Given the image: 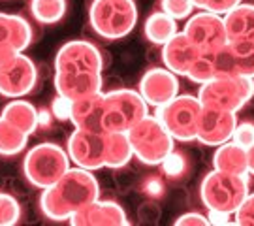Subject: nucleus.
Listing matches in <instances>:
<instances>
[{"label":"nucleus","instance_id":"f257e3e1","mask_svg":"<svg viewBox=\"0 0 254 226\" xmlns=\"http://www.w3.org/2000/svg\"><path fill=\"white\" fill-rule=\"evenodd\" d=\"M100 198V185L91 170L70 168L40 196V209L51 221H70L72 215Z\"/></svg>","mask_w":254,"mask_h":226},{"label":"nucleus","instance_id":"f03ea898","mask_svg":"<svg viewBox=\"0 0 254 226\" xmlns=\"http://www.w3.org/2000/svg\"><path fill=\"white\" fill-rule=\"evenodd\" d=\"M70 154L61 145L44 142L28 149L23 160V173L36 189H49L70 170Z\"/></svg>","mask_w":254,"mask_h":226},{"label":"nucleus","instance_id":"7ed1b4c3","mask_svg":"<svg viewBox=\"0 0 254 226\" xmlns=\"http://www.w3.org/2000/svg\"><path fill=\"white\" fill-rule=\"evenodd\" d=\"M89 21L98 36L119 40L128 36L136 27L137 6L134 0H92Z\"/></svg>","mask_w":254,"mask_h":226},{"label":"nucleus","instance_id":"20e7f679","mask_svg":"<svg viewBox=\"0 0 254 226\" xmlns=\"http://www.w3.org/2000/svg\"><path fill=\"white\" fill-rule=\"evenodd\" d=\"M134 158L147 166H158L173 151V136L154 115H145L127 132Z\"/></svg>","mask_w":254,"mask_h":226},{"label":"nucleus","instance_id":"39448f33","mask_svg":"<svg viewBox=\"0 0 254 226\" xmlns=\"http://www.w3.org/2000/svg\"><path fill=\"white\" fill-rule=\"evenodd\" d=\"M200 196L207 209H218L234 215L249 196V177L213 170L201 181Z\"/></svg>","mask_w":254,"mask_h":226},{"label":"nucleus","instance_id":"423d86ee","mask_svg":"<svg viewBox=\"0 0 254 226\" xmlns=\"http://www.w3.org/2000/svg\"><path fill=\"white\" fill-rule=\"evenodd\" d=\"M201 106L198 94H177L168 104L158 106L154 111V117L168 128L175 142H194L198 134Z\"/></svg>","mask_w":254,"mask_h":226},{"label":"nucleus","instance_id":"0eeeda50","mask_svg":"<svg viewBox=\"0 0 254 226\" xmlns=\"http://www.w3.org/2000/svg\"><path fill=\"white\" fill-rule=\"evenodd\" d=\"M149 106L139 90L115 89L104 92V132H128L149 115Z\"/></svg>","mask_w":254,"mask_h":226},{"label":"nucleus","instance_id":"6e6552de","mask_svg":"<svg viewBox=\"0 0 254 226\" xmlns=\"http://www.w3.org/2000/svg\"><path fill=\"white\" fill-rule=\"evenodd\" d=\"M254 96V77L236 75V77H213L200 85L198 98L201 106L226 109L237 113Z\"/></svg>","mask_w":254,"mask_h":226},{"label":"nucleus","instance_id":"1a4fd4ad","mask_svg":"<svg viewBox=\"0 0 254 226\" xmlns=\"http://www.w3.org/2000/svg\"><path fill=\"white\" fill-rule=\"evenodd\" d=\"M183 32L200 49V53L211 55L228 44L224 17L203 9L187 19Z\"/></svg>","mask_w":254,"mask_h":226},{"label":"nucleus","instance_id":"9d476101","mask_svg":"<svg viewBox=\"0 0 254 226\" xmlns=\"http://www.w3.org/2000/svg\"><path fill=\"white\" fill-rule=\"evenodd\" d=\"M38 81V70L32 59L17 53L11 61L0 66V96L6 98H25L34 89Z\"/></svg>","mask_w":254,"mask_h":226},{"label":"nucleus","instance_id":"9b49d317","mask_svg":"<svg viewBox=\"0 0 254 226\" xmlns=\"http://www.w3.org/2000/svg\"><path fill=\"white\" fill-rule=\"evenodd\" d=\"M66 151L70 160L79 168L91 172L106 168V134L75 128L68 138Z\"/></svg>","mask_w":254,"mask_h":226},{"label":"nucleus","instance_id":"f8f14e48","mask_svg":"<svg viewBox=\"0 0 254 226\" xmlns=\"http://www.w3.org/2000/svg\"><path fill=\"white\" fill-rule=\"evenodd\" d=\"M102 53L87 40L66 42L55 57V72H102Z\"/></svg>","mask_w":254,"mask_h":226},{"label":"nucleus","instance_id":"ddd939ff","mask_svg":"<svg viewBox=\"0 0 254 226\" xmlns=\"http://www.w3.org/2000/svg\"><path fill=\"white\" fill-rule=\"evenodd\" d=\"M237 127V113L226 109L209 108L203 106L198 123V134L196 142L209 147H218L232 140L234 130Z\"/></svg>","mask_w":254,"mask_h":226},{"label":"nucleus","instance_id":"4468645a","mask_svg":"<svg viewBox=\"0 0 254 226\" xmlns=\"http://www.w3.org/2000/svg\"><path fill=\"white\" fill-rule=\"evenodd\" d=\"M139 94L143 96L147 106H153V108L164 106L179 94V79L166 66L151 68L139 79Z\"/></svg>","mask_w":254,"mask_h":226},{"label":"nucleus","instance_id":"2eb2a0df","mask_svg":"<svg viewBox=\"0 0 254 226\" xmlns=\"http://www.w3.org/2000/svg\"><path fill=\"white\" fill-rule=\"evenodd\" d=\"M55 89L57 94L68 100H81L104 90L102 72H55Z\"/></svg>","mask_w":254,"mask_h":226},{"label":"nucleus","instance_id":"dca6fc26","mask_svg":"<svg viewBox=\"0 0 254 226\" xmlns=\"http://www.w3.org/2000/svg\"><path fill=\"white\" fill-rule=\"evenodd\" d=\"M73 226H127L128 217L125 209L111 200H96L87 208L70 217Z\"/></svg>","mask_w":254,"mask_h":226},{"label":"nucleus","instance_id":"f3484780","mask_svg":"<svg viewBox=\"0 0 254 226\" xmlns=\"http://www.w3.org/2000/svg\"><path fill=\"white\" fill-rule=\"evenodd\" d=\"M200 55V49L187 38L185 32H177L162 45V63L175 75H187Z\"/></svg>","mask_w":254,"mask_h":226},{"label":"nucleus","instance_id":"a211bd4d","mask_svg":"<svg viewBox=\"0 0 254 226\" xmlns=\"http://www.w3.org/2000/svg\"><path fill=\"white\" fill-rule=\"evenodd\" d=\"M70 121L75 128H83L89 132H104V90L98 94H92L87 98L75 100L72 106V117Z\"/></svg>","mask_w":254,"mask_h":226},{"label":"nucleus","instance_id":"6ab92c4d","mask_svg":"<svg viewBox=\"0 0 254 226\" xmlns=\"http://www.w3.org/2000/svg\"><path fill=\"white\" fill-rule=\"evenodd\" d=\"M224 17L228 42H254V4H237Z\"/></svg>","mask_w":254,"mask_h":226},{"label":"nucleus","instance_id":"aec40b11","mask_svg":"<svg viewBox=\"0 0 254 226\" xmlns=\"http://www.w3.org/2000/svg\"><path fill=\"white\" fill-rule=\"evenodd\" d=\"M32 42V28L27 19L13 13H0V45L25 51Z\"/></svg>","mask_w":254,"mask_h":226},{"label":"nucleus","instance_id":"412c9836","mask_svg":"<svg viewBox=\"0 0 254 226\" xmlns=\"http://www.w3.org/2000/svg\"><path fill=\"white\" fill-rule=\"evenodd\" d=\"M213 168L218 172L232 173V175H249V160H247V147L230 140L218 145L213 156Z\"/></svg>","mask_w":254,"mask_h":226},{"label":"nucleus","instance_id":"4be33fe9","mask_svg":"<svg viewBox=\"0 0 254 226\" xmlns=\"http://www.w3.org/2000/svg\"><path fill=\"white\" fill-rule=\"evenodd\" d=\"M0 115L8 119L9 123H13L17 128H21L23 132H27L28 136L40 127L38 109L25 98H13L11 102H8Z\"/></svg>","mask_w":254,"mask_h":226},{"label":"nucleus","instance_id":"5701e85b","mask_svg":"<svg viewBox=\"0 0 254 226\" xmlns=\"http://www.w3.org/2000/svg\"><path fill=\"white\" fill-rule=\"evenodd\" d=\"M134 158L127 132H106V168H125Z\"/></svg>","mask_w":254,"mask_h":226},{"label":"nucleus","instance_id":"b1692460","mask_svg":"<svg viewBox=\"0 0 254 226\" xmlns=\"http://www.w3.org/2000/svg\"><path fill=\"white\" fill-rule=\"evenodd\" d=\"M145 36L149 42L156 45H164L170 38H173L179 28H177V19L168 15L166 11H156L153 15H149L145 21Z\"/></svg>","mask_w":254,"mask_h":226},{"label":"nucleus","instance_id":"393cba45","mask_svg":"<svg viewBox=\"0 0 254 226\" xmlns=\"http://www.w3.org/2000/svg\"><path fill=\"white\" fill-rule=\"evenodd\" d=\"M28 142V134L9 123L6 117L0 115V154L2 156H15L19 154Z\"/></svg>","mask_w":254,"mask_h":226},{"label":"nucleus","instance_id":"a878e982","mask_svg":"<svg viewBox=\"0 0 254 226\" xmlns=\"http://www.w3.org/2000/svg\"><path fill=\"white\" fill-rule=\"evenodd\" d=\"M30 11L38 23L53 25L66 13V0H30Z\"/></svg>","mask_w":254,"mask_h":226},{"label":"nucleus","instance_id":"bb28decb","mask_svg":"<svg viewBox=\"0 0 254 226\" xmlns=\"http://www.w3.org/2000/svg\"><path fill=\"white\" fill-rule=\"evenodd\" d=\"M187 77L190 79L192 83H207L209 79L215 77V68H213V59L209 53H201L198 57V61L192 64V68L189 70Z\"/></svg>","mask_w":254,"mask_h":226},{"label":"nucleus","instance_id":"cd10ccee","mask_svg":"<svg viewBox=\"0 0 254 226\" xmlns=\"http://www.w3.org/2000/svg\"><path fill=\"white\" fill-rule=\"evenodd\" d=\"M21 219V206L11 194L0 192V226L17 225Z\"/></svg>","mask_w":254,"mask_h":226},{"label":"nucleus","instance_id":"c85d7f7f","mask_svg":"<svg viewBox=\"0 0 254 226\" xmlns=\"http://www.w3.org/2000/svg\"><path fill=\"white\" fill-rule=\"evenodd\" d=\"M162 11H166L168 15H172L173 19H189L194 11V4L192 0H162L160 2Z\"/></svg>","mask_w":254,"mask_h":226},{"label":"nucleus","instance_id":"c756f323","mask_svg":"<svg viewBox=\"0 0 254 226\" xmlns=\"http://www.w3.org/2000/svg\"><path fill=\"white\" fill-rule=\"evenodd\" d=\"M192 4L194 8H200L203 11L224 15L232 8H236L237 4H241V0H192Z\"/></svg>","mask_w":254,"mask_h":226},{"label":"nucleus","instance_id":"7c9ffc66","mask_svg":"<svg viewBox=\"0 0 254 226\" xmlns=\"http://www.w3.org/2000/svg\"><path fill=\"white\" fill-rule=\"evenodd\" d=\"M234 225L237 226H254V194L249 192V196L243 200V204L234 213Z\"/></svg>","mask_w":254,"mask_h":226},{"label":"nucleus","instance_id":"2f4dec72","mask_svg":"<svg viewBox=\"0 0 254 226\" xmlns=\"http://www.w3.org/2000/svg\"><path fill=\"white\" fill-rule=\"evenodd\" d=\"M160 166H162L164 173L168 177H177V175H181L185 172V158L179 153H173L172 151V153L164 158Z\"/></svg>","mask_w":254,"mask_h":226},{"label":"nucleus","instance_id":"473e14b6","mask_svg":"<svg viewBox=\"0 0 254 226\" xmlns=\"http://www.w3.org/2000/svg\"><path fill=\"white\" fill-rule=\"evenodd\" d=\"M232 140L243 147H251L254 144V123H237Z\"/></svg>","mask_w":254,"mask_h":226},{"label":"nucleus","instance_id":"72a5a7b5","mask_svg":"<svg viewBox=\"0 0 254 226\" xmlns=\"http://www.w3.org/2000/svg\"><path fill=\"white\" fill-rule=\"evenodd\" d=\"M72 106H73L72 100L57 94V98H55L53 104H51V113H53V117L59 119V121H68V119L72 117Z\"/></svg>","mask_w":254,"mask_h":226},{"label":"nucleus","instance_id":"f704fd0d","mask_svg":"<svg viewBox=\"0 0 254 226\" xmlns=\"http://www.w3.org/2000/svg\"><path fill=\"white\" fill-rule=\"evenodd\" d=\"M207 215H201V213H185L181 217H177L175 226H207Z\"/></svg>","mask_w":254,"mask_h":226},{"label":"nucleus","instance_id":"c9c22d12","mask_svg":"<svg viewBox=\"0 0 254 226\" xmlns=\"http://www.w3.org/2000/svg\"><path fill=\"white\" fill-rule=\"evenodd\" d=\"M230 213L224 211H218V209H207V221L209 225H217V226H226L230 225Z\"/></svg>","mask_w":254,"mask_h":226},{"label":"nucleus","instance_id":"e433bc0d","mask_svg":"<svg viewBox=\"0 0 254 226\" xmlns=\"http://www.w3.org/2000/svg\"><path fill=\"white\" fill-rule=\"evenodd\" d=\"M147 194H151V196H160L164 192V185L160 179H156V177H151V179L145 183V189H143Z\"/></svg>","mask_w":254,"mask_h":226},{"label":"nucleus","instance_id":"4c0bfd02","mask_svg":"<svg viewBox=\"0 0 254 226\" xmlns=\"http://www.w3.org/2000/svg\"><path fill=\"white\" fill-rule=\"evenodd\" d=\"M17 53H23V51H17V49L8 47V45H0V66L6 64L8 61H11Z\"/></svg>","mask_w":254,"mask_h":226},{"label":"nucleus","instance_id":"58836bf2","mask_svg":"<svg viewBox=\"0 0 254 226\" xmlns=\"http://www.w3.org/2000/svg\"><path fill=\"white\" fill-rule=\"evenodd\" d=\"M51 117H53L51 111L40 109V111H38V123H40V127H49V125H51Z\"/></svg>","mask_w":254,"mask_h":226},{"label":"nucleus","instance_id":"ea45409f","mask_svg":"<svg viewBox=\"0 0 254 226\" xmlns=\"http://www.w3.org/2000/svg\"><path fill=\"white\" fill-rule=\"evenodd\" d=\"M247 160H249V173L254 175V144L247 147Z\"/></svg>","mask_w":254,"mask_h":226}]
</instances>
